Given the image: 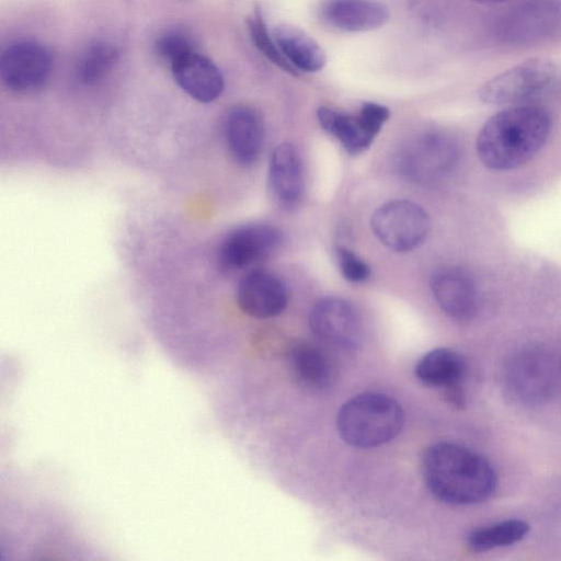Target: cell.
I'll return each mask as SVG.
<instances>
[{
  "mask_svg": "<svg viewBox=\"0 0 561 561\" xmlns=\"http://www.w3.org/2000/svg\"><path fill=\"white\" fill-rule=\"evenodd\" d=\"M560 367H561V363H560Z\"/></svg>",
  "mask_w": 561,
  "mask_h": 561,
  "instance_id": "83f0119b",
  "label": "cell"
},
{
  "mask_svg": "<svg viewBox=\"0 0 561 561\" xmlns=\"http://www.w3.org/2000/svg\"><path fill=\"white\" fill-rule=\"evenodd\" d=\"M561 27V0H524L504 12L494 26L495 36L508 45L543 41Z\"/></svg>",
  "mask_w": 561,
  "mask_h": 561,
  "instance_id": "277c9868",
  "label": "cell"
},
{
  "mask_svg": "<svg viewBox=\"0 0 561 561\" xmlns=\"http://www.w3.org/2000/svg\"><path fill=\"white\" fill-rule=\"evenodd\" d=\"M158 56L172 66L183 57L194 53L191 38L180 31H168L154 44Z\"/></svg>",
  "mask_w": 561,
  "mask_h": 561,
  "instance_id": "d4e9b609",
  "label": "cell"
},
{
  "mask_svg": "<svg viewBox=\"0 0 561 561\" xmlns=\"http://www.w3.org/2000/svg\"><path fill=\"white\" fill-rule=\"evenodd\" d=\"M556 75L551 60L531 58L486 81L478 92L479 99L492 105L520 103L545 90Z\"/></svg>",
  "mask_w": 561,
  "mask_h": 561,
  "instance_id": "8992f818",
  "label": "cell"
},
{
  "mask_svg": "<svg viewBox=\"0 0 561 561\" xmlns=\"http://www.w3.org/2000/svg\"><path fill=\"white\" fill-rule=\"evenodd\" d=\"M433 296L440 309L450 318L466 321L478 309V293L471 275L458 266L436 271L431 279Z\"/></svg>",
  "mask_w": 561,
  "mask_h": 561,
  "instance_id": "4fadbf2b",
  "label": "cell"
},
{
  "mask_svg": "<svg viewBox=\"0 0 561 561\" xmlns=\"http://www.w3.org/2000/svg\"><path fill=\"white\" fill-rule=\"evenodd\" d=\"M118 57L116 48L104 41L88 45L76 66L77 79L83 84H94L113 68Z\"/></svg>",
  "mask_w": 561,
  "mask_h": 561,
  "instance_id": "603a6c76",
  "label": "cell"
},
{
  "mask_svg": "<svg viewBox=\"0 0 561 561\" xmlns=\"http://www.w3.org/2000/svg\"><path fill=\"white\" fill-rule=\"evenodd\" d=\"M273 37L287 61L298 71L317 72L327 62L322 47L300 28L282 24L273 30Z\"/></svg>",
  "mask_w": 561,
  "mask_h": 561,
  "instance_id": "d6986e66",
  "label": "cell"
},
{
  "mask_svg": "<svg viewBox=\"0 0 561 561\" xmlns=\"http://www.w3.org/2000/svg\"><path fill=\"white\" fill-rule=\"evenodd\" d=\"M529 533V524L523 519H507L473 530L468 536L472 551L484 552L517 543Z\"/></svg>",
  "mask_w": 561,
  "mask_h": 561,
  "instance_id": "7402d4cb",
  "label": "cell"
},
{
  "mask_svg": "<svg viewBox=\"0 0 561 561\" xmlns=\"http://www.w3.org/2000/svg\"><path fill=\"white\" fill-rule=\"evenodd\" d=\"M458 160L456 142L440 133L414 139L401 153L400 172L411 181L427 184L447 175Z\"/></svg>",
  "mask_w": 561,
  "mask_h": 561,
  "instance_id": "9c48e42d",
  "label": "cell"
},
{
  "mask_svg": "<svg viewBox=\"0 0 561 561\" xmlns=\"http://www.w3.org/2000/svg\"><path fill=\"white\" fill-rule=\"evenodd\" d=\"M287 301V290L283 282L268 272L252 270L239 282L237 302L251 317H275L284 311Z\"/></svg>",
  "mask_w": 561,
  "mask_h": 561,
  "instance_id": "5bb4252c",
  "label": "cell"
},
{
  "mask_svg": "<svg viewBox=\"0 0 561 561\" xmlns=\"http://www.w3.org/2000/svg\"><path fill=\"white\" fill-rule=\"evenodd\" d=\"M247 25L254 46L266 59L289 75H298L279 50L274 37L270 35L260 10L256 9L253 15L248 18Z\"/></svg>",
  "mask_w": 561,
  "mask_h": 561,
  "instance_id": "cb8c5ba5",
  "label": "cell"
},
{
  "mask_svg": "<svg viewBox=\"0 0 561 561\" xmlns=\"http://www.w3.org/2000/svg\"><path fill=\"white\" fill-rule=\"evenodd\" d=\"M270 186L277 202L284 207L295 206L302 194V168L298 151L290 144L274 149L268 169Z\"/></svg>",
  "mask_w": 561,
  "mask_h": 561,
  "instance_id": "ac0fdd59",
  "label": "cell"
},
{
  "mask_svg": "<svg viewBox=\"0 0 561 561\" xmlns=\"http://www.w3.org/2000/svg\"><path fill=\"white\" fill-rule=\"evenodd\" d=\"M510 393L525 405L548 401L554 392L557 375L553 359L540 348H524L511 357L506 367Z\"/></svg>",
  "mask_w": 561,
  "mask_h": 561,
  "instance_id": "52a82bcc",
  "label": "cell"
},
{
  "mask_svg": "<svg viewBox=\"0 0 561 561\" xmlns=\"http://www.w3.org/2000/svg\"><path fill=\"white\" fill-rule=\"evenodd\" d=\"M422 473L437 499L455 505L484 502L497 488L492 465L480 454L454 443L430 446L423 455Z\"/></svg>",
  "mask_w": 561,
  "mask_h": 561,
  "instance_id": "7a4b0ae2",
  "label": "cell"
},
{
  "mask_svg": "<svg viewBox=\"0 0 561 561\" xmlns=\"http://www.w3.org/2000/svg\"><path fill=\"white\" fill-rule=\"evenodd\" d=\"M389 10L377 0H327L321 18L330 26L345 32H369L382 27Z\"/></svg>",
  "mask_w": 561,
  "mask_h": 561,
  "instance_id": "2e32d148",
  "label": "cell"
},
{
  "mask_svg": "<svg viewBox=\"0 0 561 561\" xmlns=\"http://www.w3.org/2000/svg\"><path fill=\"white\" fill-rule=\"evenodd\" d=\"M371 229L378 240L396 252H408L422 244L431 228L427 213L407 199H394L380 206L371 217Z\"/></svg>",
  "mask_w": 561,
  "mask_h": 561,
  "instance_id": "5b68a950",
  "label": "cell"
},
{
  "mask_svg": "<svg viewBox=\"0 0 561 561\" xmlns=\"http://www.w3.org/2000/svg\"><path fill=\"white\" fill-rule=\"evenodd\" d=\"M465 374L463 357L449 348L428 352L415 366V375L424 385L445 390L461 386Z\"/></svg>",
  "mask_w": 561,
  "mask_h": 561,
  "instance_id": "ffe728a7",
  "label": "cell"
},
{
  "mask_svg": "<svg viewBox=\"0 0 561 561\" xmlns=\"http://www.w3.org/2000/svg\"><path fill=\"white\" fill-rule=\"evenodd\" d=\"M53 69L50 51L43 45L23 41L8 46L0 57V77L11 91L26 93L39 89Z\"/></svg>",
  "mask_w": 561,
  "mask_h": 561,
  "instance_id": "30bf717a",
  "label": "cell"
},
{
  "mask_svg": "<svg viewBox=\"0 0 561 561\" xmlns=\"http://www.w3.org/2000/svg\"><path fill=\"white\" fill-rule=\"evenodd\" d=\"M310 329L321 341L343 348H355L362 339V322L354 307L344 299L320 300L310 313Z\"/></svg>",
  "mask_w": 561,
  "mask_h": 561,
  "instance_id": "7c38bea8",
  "label": "cell"
},
{
  "mask_svg": "<svg viewBox=\"0 0 561 561\" xmlns=\"http://www.w3.org/2000/svg\"><path fill=\"white\" fill-rule=\"evenodd\" d=\"M296 380L310 390H323L332 380V367L325 354L310 344L295 346L289 356Z\"/></svg>",
  "mask_w": 561,
  "mask_h": 561,
  "instance_id": "44dd1931",
  "label": "cell"
},
{
  "mask_svg": "<svg viewBox=\"0 0 561 561\" xmlns=\"http://www.w3.org/2000/svg\"><path fill=\"white\" fill-rule=\"evenodd\" d=\"M282 242L278 229L264 224L245 225L232 230L218 251L220 266L229 272L244 271L272 255Z\"/></svg>",
  "mask_w": 561,
  "mask_h": 561,
  "instance_id": "8fae6325",
  "label": "cell"
},
{
  "mask_svg": "<svg viewBox=\"0 0 561 561\" xmlns=\"http://www.w3.org/2000/svg\"><path fill=\"white\" fill-rule=\"evenodd\" d=\"M551 129L547 111L516 105L490 117L480 129L476 148L484 167L494 171L518 168L545 146Z\"/></svg>",
  "mask_w": 561,
  "mask_h": 561,
  "instance_id": "6da1fadb",
  "label": "cell"
},
{
  "mask_svg": "<svg viewBox=\"0 0 561 561\" xmlns=\"http://www.w3.org/2000/svg\"><path fill=\"white\" fill-rule=\"evenodd\" d=\"M342 275L352 283H363L370 275L368 264L352 250L340 247L336 251Z\"/></svg>",
  "mask_w": 561,
  "mask_h": 561,
  "instance_id": "484cf974",
  "label": "cell"
},
{
  "mask_svg": "<svg viewBox=\"0 0 561 561\" xmlns=\"http://www.w3.org/2000/svg\"><path fill=\"white\" fill-rule=\"evenodd\" d=\"M404 414L400 404L380 393H360L339 410L336 426L351 446L368 448L393 439L401 431Z\"/></svg>",
  "mask_w": 561,
  "mask_h": 561,
  "instance_id": "3957f363",
  "label": "cell"
},
{
  "mask_svg": "<svg viewBox=\"0 0 561 561\" xmlns=\"http://www.w3.org/2000/svg\"><path fill=\"white\" fill-rule=\"evenodd\" d=\"M472 1L478 2V3H483V4H493V3L505 2L507 0H472Z\"/></svg>",
  "mask_w": 561,
  "mask_h": 561,
  "instance_id": "4316f807",
  "label": "cell"
},
{
  "mask_svg": "<svg viewBox=\"0 0 561 561\" xmlns=\"http://www.w3.org/2000/svg\"><path fill=\"white\" fill-rule=\"evenodd\" d=\"M171 70L178 85L198 102H213L224 90V78L217 66L196 51L174 62Z\"/></svg>",
  "mask_w": 561,
  "mask_h": 561,
  "instance_id": "e0dca14e",
  "label": "cell"
},
{
  "mask_svg": "<svg viewBox=\"0 0 561 561\" xmlns=\"http://www.w3.org/2000/svg\"><path fill=\"white\" fill-rule=\"evenodd\" d=\"M390 112L385 105L366 102L357 114H347L329 106L317 110L321 127L333 135L350 154L367 150L388 121Z\"/></svg>",
  "mask_w": 561,
  "mask_h": 561,
  "instance_id": "ba28073f",
  "label": "cell"
},
{
  "mask_svg": "<svg viewBox=\"0 0 561 561\" xmlns=\"http://www.w3.org/2000/svg\"><path fill=\"white\" fill-rule=\"evenodd\" d=\"M264 122L257 111L236 106L225 122V138L234 161L249 167L259 159L264 144Z\"/></svg>",
  "mask_w": 561,
  "mask_h": 561,
  "instance_id": "9a60e30c",
  "label": "cell"
}]
</instances>
